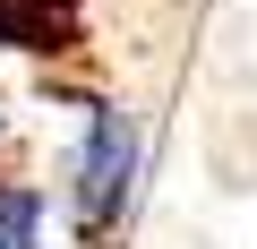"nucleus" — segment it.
<instances>
[{
    "label": "nucleus",
    "mask_w": 257,
    "mask_h": 249,
    "mask_svg": "<svg viewBox=\"0 0 257 249\" xmlns=\"http://www.w3.org/2000/svg\"><path fill=\"white\" fill-rule=\"evenodd\" d=\"M0 43L9 52H77V0H0Z\"/></svg>",
    "instance_id": "f03ea898"
},
{
    "label": "nucleus",
    "mask_w": 257,
    "mask_h": 249,
    "mask_svg": "<svg viewBox=\"0 0 257 249\" xmlns=\"http://www.w3.org/2000/svg\"><path fill=\"white\" fill-rule=\"evenodd\" d=\"M0 155H9V103H0Z\"/></svg>",
    "instance_id": "20e7f679"
},
{
    "label": "nucleus",
    "mask_w": 257,
    "mask_h": 249,
    "mask_svg": "<svg viewBox=\"0 0 257 249\" xmlns=\"http://www.w3.org/2000/svg\"><path fill=\"white\" fill-rule=\"evenodd\" d=\"M138 181H146V120L138 103L120 95H86V129L69 146V181H60V206L77 223V240H120L128 206H138Z\"/></svg>",
    "instance_id": "f257e3e1"
},
{
    "label": "nucleus",
    "mask_w": 257,
    "mask_h": 249,
    "mask_svg": "<svg viewBox=\"0 0 257 249\" xmlns=\"http://www.w3.org/2000/svg\"><path fill=\"white\" fill-rule=\"evenodd\" d=\"M43 215H52V198L35 181L0 172V249H43Z\"/></svg>",
    "instance_id": "7ed1b4c3"
}]
</instances>
